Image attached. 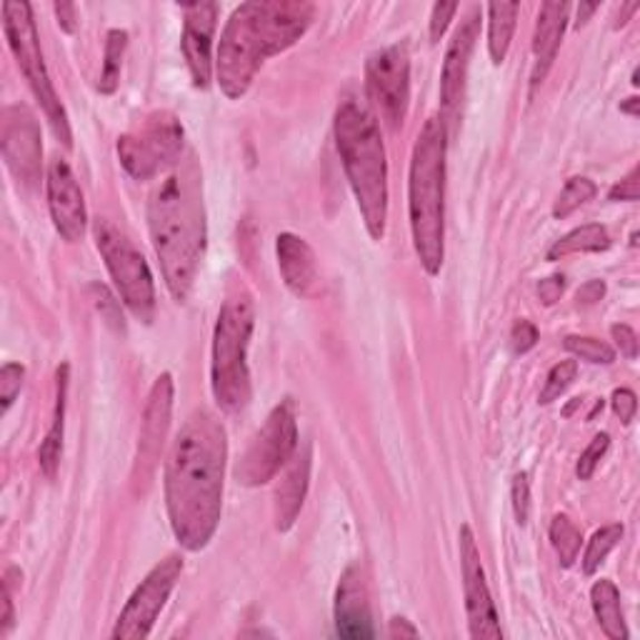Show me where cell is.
<instances>
[{
  "label": "cell",
  "mask_w": 640,
  "mask_h": 640,
  "mask_svg": "<svg viewBox=\"0 0 640 640\" xmlns=\"http://www.w3.org/2000/svg\"><path fill=\"white\" fill-rule=\"evenodd\" d=\"M226 461L228 439L216 415H188L166 461V505L173 535L190 553L203 551L218 531Z\"/></svg>",
  "instance_id": "1"
},
{
  "label": "cell",
  "mask_w": 640,
  "mask_h": 640,
  "mask_svg": "<svg viewBox=\"0 0 640 640\" xmlns=\"http://www.w3.org/2000/svg\"><path fill=\"white\" fill-rule=\"evenodd\" d=\"M148 228L170 296L186 303L206 253V203L198 160L188 154L148 200Z\"/></svg>",
  "instance_id": "2"
},
{
  "label": "cell",
  "mask_w": 640,
  "mask_h": 640,
  "mask_svg": "<svg viewBox=\"0 0 640 640\" xmlns=\"http://www.w3.org/2000/svg\"><path fill=\"white\" fill-rule=\"evenodd\" d=\"M316 8L298 0L243 3L220 36L216 78L228 98L248 93L253 78L270 56L288 50L313 23Z\"/></svg>",
  "instance_id": "3"
},
{
  "label": "cell",
  "mask_w": 640,
  "mask_h": 640,
  "mask_svg": "<svg viewBox=\"0 0 640 640\" xmlns=\"http://www.w3.org/2000/svg\"><path fill=\"white\" fill-rule=\"evenodd\" d=\"M333 134L365 228L373 240H383L388 223V160L378 118L358 98H345L335 110Z\"/></svg>",
  "instance_id": "4"
},
{
  "label": "cell",
  "mask_w": 640,
  "mask_h": 640,
  "mask_svg": "<svg viewBox=\"0 0 640 640\" xmlns=\"http://www.w3.org/2000/svg\"><path fill=\"white\" fill-rule=\"evenodd\" d=\"M445 154L449 130L433 116L415 138L408 178L413 246L429 276H439L445 258Z\"/></svg>",
  "instance_id": "5"
},
{
  "label": "cell",
  "mask_w": 640,
  "mask_h": 640,
  "mask_svg": "<svg viewBox=\"0 0 640 640\" xmlns=\"http://www.w3.org/2000/svg\"><path fill=\"white\" fill-rule=\"evenodd\" d=\"M256 328V303L248 291H238L226 298L213 331L210 385L216 403L226 413H238L250 401L248 348Z\"/></svg>",
  "instance_id": "6"
},
{
  "label": "cell",
  "mask_w": 640,
  "mask_h": 640,
  "mask_svg": "<svg viewBox=\"0 0 640 640\" xmlns=\"http://www.w3.org/2000/svg\"><path fill=\"white\" fill-rule=\"evenodd\" d=\"M3 30L8 38V46L16 56V63L20 70H23L28 86L30 90H33V96L38 98L40 108H43L50 128H53V134L70 148L68 116H66L63 104H60L53 83H50L43 50H40V40H38V28L33 20V8H30V3H26V0H6Z\"/></svg>",
  "instance_id": "7"
},
{
  "label": "cell",
  "mask_w": 640,
  "mask_h": 640,
  "mask_svg": "<svg viewBox=\"0 0 640 640\" xmlns=\"http://www.w3.org/2000/svg\"><path fill=\"white\" fill-rule=\"evenodd\" d=\"M93 238L100 256L106 260L110 278L116 283L120 301L126 303L128 311L134 313L140 323H154L156 283L144 253L134 246V240H130L124 230L116 228L114 223L106 218H98L93 223Z\"/></svg>",
  "instance_id": "8"
},
{
  "label": "cell",
  "mask_w": 640,
  "mask_h": 640,
  "mask_svg": "<svg viewBox=\"0 0 640 640\" xmlns=\"http://www.w3.org/2000/svg\"><path fill=\"white\" fill-rule=\"evenodd\" d=\"M298 451V419L291 398L280 401L238 461L236 479L248 488L270 483Z\"/></svg>",
  "instance_id": "9"
},
{
  "label": "cell",
  "mask_w": 640,
  "mask_h": 640,
  "mask_svg": "<svg viewBox=\"0 0 640 640\" xmlns=\"http://www.w3.org/2000/svg\"><path fill=\"white\" fill-rule=\"evenodd\" d=\"M118 158L136 180H150L160 170L178 166L183 158L180 120L168 110L148 116L144 128L118 138Z\"/></svg>",
  "instance_id": "10"
},
{
  "label": "cell",
  "mask_w": 640,
  "mask_h": 640,
  "mask_svg": "<svg viewBox=\"0 0 640 640\" xmlns=\"http://www.w3.org/2000/svg\"><path fill=\"white\" fill-rule=\"evenodd\" d=\"M368 100L391 128L403 126L411 104V56L408 48L395 43L375 50L365 63Z\"/></svg>",
  "instance_id": "11"
},
{
  "label": "cell",
  "mask_w": 640,
  "mask_h": 640,
  "mask_svg": "<svg viewBox=\"0 0 640 640\" xmlns=\"http://www.w3.org/2000/svg\"><path fill=\"white\" fill-rule=\"evenodd\" d=\"M183 573V561L178 555H168L150 571L140 585L128 598L124 611H120L114 636L116 640H138L148 638L163 608H166L168 598L176 588L178 578Z\"/></svg>",
  "instance_id": "12"
},
{
  "label": "cell",
  "mask_w": 640,
  "mask_h": 640,
  "mask_svg": "<svg viewBox=\"0 0 640 640\" xmlns=\"http://www.w3.org/2000/svg\"><path fill=\"white\" fill-rule=\"evenodd\" d=\"M461 541V573L465 591V613H469L471 638L475 640H501V621L491 595V588L485 581V568L481 563V551L475 543L471 525H463L459 533Z\"/></svg>",
  "instance_id": "13"
},
{
  "label": "cell",
  "mask_w": 640,
  "mask_h": 640,
  "mask_svg": "<svg viewBox=\"0 0 640 640\" xmlns=\"http://www.w3.org/2000/svg\"><path fill=\"white\" fill-rule=\"evenodd\" d=\"M170 413H173V375L163 373L158 375L154 388L148 393L144 423H140V435H138L134 483L144 485V491L158 469L163 445H166L170 429Z\"/></svg>",
  "instance_id": "14"
},
{
  "label": "cell",
  "mask_w": 640,
  "mask_h": 640,
  "mask_svg": "<svg viewBox=\"0 0 640 640\" xmlns=\"http://www.w3.org/2000/svg\"><path fill=\"white\" fill-rule=\"evenodd\" d=\"M0 148L10 173L26 186H36L40 178V128L36 116L26 106H10L3 110V134H0Z\"/></svg>",
  "instance_id": "15"
},
{
  "label": "cell",
  "mask_w": 640,
  "mask_h": 640,
  "mask_svg": "<svg viewBox=\"0 0 640 640\" xmlns=\"http://www.w3.org/2000/svg\"><path fill=\"white\" fill-rule=\"evenodd\" d=\"M46 190H48L50 218H53V226L60 233V238L68 243H78L86 236L88 226L86 198L83 190H80L76 173L70 170L63 158L50 160Z\"/></svg>",
  "instance_id": "16"
},
{
  "label": "cell",
  "mask_w": 640,
  "mask_h": 640,
  "mask_svg": "<svg viewBox=\"0 0 640 640\" xmlns=\"http://www.w3.org/2000/svg\"><path fill=\"white\" fill-rule=\"evenodd\" d=\"M479 33H481V10L471 8L469 13H465V18L461 20V26L455 28L449 50H445V60H443L441 104L449 116H455V110H459L463 104L465 80H469L471 56H473L475 40H479Z\"/></svg>",
  "instance_id": "17"
},
{
  "label": "cell",
  "mask_w": 640,
  "mask_h": 640,
  "mask_svg": "<svg viewBox=\"0 0 640 640\" xmlns=\"http://www.w3.org/2000/svg\"><path fill=\"white\" fill-rule=\"evenodd\" d=\"M183 56L196 88L206 90L213 80V33L218 23L216 3H186L183 6Z\"/></svg>",
  "instance_id": "18"
},
{
  "label": "cell",
  "mask_w": 640,
  "mask_h": 640,
  "mask_svg": "<svg viewBox=\"0 0 640 640\" xmlns=\"http://www.w3.org/2000/svg\"><path fill=\"white\" fill-rule=\"evenodd\" d=\"M335 633L341 638L361 640L373 638V616H371V595L365 583L363 568L353 563L345 568L341 583L335 588Z\"/></svg>",
  "instance_id": "19"
},
{
  "label": "cell",
  "mask_w": 640,
  "mask_h": 640,
  "mask_svg": "<svg viewBox=\"0 0 640 640\" xmlns=\"http://www.w3.org/2000/svg\"><path fill=\"white\" fill-rule=\"evenodd\" d=\"M278 268L283 283L298 298H308L318 288V263L316 253L301 236L293 233H280L276 240Z\"/></svg>",
  "instance_id": "20"
},
{
  "label": "cell",
  "mask_w": 640,
  "mask_h": 640,
  "mask_svg": "<svg viewBox=\"0 0 640 640\" xmlns=\"http://www.w3.org/2000/svg\"><path fill=\"white\" fill-rule=\"evenodd\" d=\"M311 483V451H296V455L288 461L286 473L280 475L276 495H273V518H276V528L286 533L298 521L301 508L306 503Z\"/></svg>",
  "instance_id": "21"
},
{
  "label": "cell",
  "mask_w": 640,
  "mask_h": 640,
  "mask_svg": "<svg viewBox=\"0 0 640 640\" xmlns=\"http://www.w3.org/2000/svg\"><path fill=\"white\" fill-rule=\"evenodd\" d=\"M568 26V3H551L541 6V13L535 20V33H533V86L543 83V78L551 70L553 60L558 56V48L563 43V33Z\"/></svg>",
  "instance_id": "22"
},
{
  "label": "cell",
  "mask_w": 640,
  "mask_h": 640,
  "mask_svg": "<svg viewBox=\"0 0 640 640\" xmlns=\"http://www.w3.org/2000/svg\"><path fill=\"white\" fill-rule=\"evenodd\" d=\"M68 381H70V368L63 363L56 373V408H53V423H50V431L46 435V441L40 443L38 451V463L40 471H43L48 479H53L58 465H60V451H63V431H66V403H68Z\"/></svg>",
  "instance_id": "23"
},
{
  "label": "cell",
  "mask_w": 640,
  "mask_h": 640,
  "mask_svg": "<svg viewBox=\"0 0 640 640\" xmlns=\"http://www.w3.org/2000/svg\"><path fill=\"white\" fill-rule=\"evenodd\" d=\"M591 603H593V613L601 623V631L611 638V640H626L628 638V628L623 621V608H621V593H618L616 583L605 581H595L591 588Z\"/></svg>",
  "instance_id": "24"
},
{
  "label": "cell",
  "mask_w": 640,
  "mask_h": 640,
  "mask_svg": "<svg viewBox=\"0 0 640 640\" xmlns=\"http://www.w3.org/2000/svg\"><path fill=\"white\" fill-rule=\"evenodd\" d=\"M518 10H521L518 3L488 6V53H491L495 66H501L508 56V50H511Z\"/></svg>",
  "instance_id": "25"
},
{
  "label": "cell",
  "mask_w": 640,
  "mask_h": 640,
  "mask_svg": "<svg viewBox=\"0 0 640 640\" xmlns=\"http://www.w3.org/2000/svg\"><path fill=\"white\" fill-rule=\"evenodd\" d=\"M611 248V236H608L605 226H598V223H588L568 233L561 240H555L551 248H548V260H561L565 256H573V253H601Z\"/></svg>",
  "instance_id": "26"
},
{
  "label": "cell",
  "mask_w": 640,
  "mask_h": 640,
  "mask_svg": "<svg viewBox=\"0 0 640 640\" xmlns=\"http://www.w3.org/2000/svg\"><path fill=\"white\" fill-rule=\"evenodd\" d=\"M128 46V33L126 30H110L108 43H106V60H104V73H100L98 90L100 93H116V88L120 83V66H124V53Z\"/></svg>",
  "instance_id": "27"
},
{
  "label": "cell",
  "mask_w": 640,
  "mask_h": 640,
  "mask_svg": "<svg viewBox=\"0 0 640 640\" xmlns=\"http://www.w3.org/2000/svg\"><path fill=\"white\" fill-rule=\"evenodd\" d=\"M551 543L555 548L558 558H561L563 568H571L578 561L581 553L583 535L578 531V525L568 515H555L551 523Z\"/></svg>",
  "instance_id": "28"
},
{
  "label": "cell",
  "mask_w": 640,
  "mask_h": 640,
  "mask_svg": "<svg viewBox=\"0 0 640 640\" xmlns=\"http://www.w3.org/2000/svg\"><path fill=\"white\" fill-rule=\"evenodd\" d=\"M621 538H623V525L621 523L605 525V528H601V531L593 533L591 541H588L585 555H583V571H585V575H593L598 568L603 565L608 553H611L613 548L621 543Z\"/></svg>",
  "instance_id": "29"
},
{
  "label": "cell",
  "mask_w": 640,
  "mask_h": 640,
  "mask_svg": "<svg viewBox=\"0 0 640 640\" xmlns=\"http://www.w3.org/2000/svg\"><path fill=\"white\" fill-rule=\"evenodd\" d=\"M595 183L588 180V178H571L565 183V188L561 190V196H558L555 206H553V218H568L573 210H578L583 206V203L593 200L595 198Z\"/></svg>",
  "instance_id": "30"
},
{
  "label": "cell",
  "mask_w": 640,
  "mask_h": 640,
  "mask_svg": "<svg viewBox=\"0 0 640 640\" xmlns=\"http://www.w3.org/2000/svg\"><path fill=\"white\" fill-rule=\"evenodd\" d=\"M565 348L571 351L573 355H578L581 361H588V363L611 365L616 361V351L611 348V345H608L605 341L588 338V335H568Z\"/></svg>",
  "instance_id": "31"
},
{
  "label": "cell",
  "mask_w": 640,
  "mask_h": 640,
  "mask_svg": "<svg viewBox=\"0 0 640 640\" xmlns=\"http://www.w3.org/2000/svg\"><path fill=\"white\" fill-rule=\"evenodd\" d=\"M578 375V361H561L555 363L551 373L545 375V385L541 391V403L548 405L561 398V395L568 391V385L575 381Z\"/></svg>",
  "instance_id": "32"
},
{
  "label": "cell",
  "mask_w": 640,
  "mask_h": 640,
  "mask_svg": "<svg viewBox=\"0 0 640 640\" xmlns=\"http://www.w3.org/2000/svg\"><path fill=\"white\" fill-rule=\"evenodd\" d=\"M608 449H611V435H608V433H598L595 439L591 441V445H588V449L583 451L581 461H578V469H575L578 479H581V481H591V475L595 473L598 463H601V459L608 453Z\"/></svg>",
  "instance_id": "33"
},
{
  "label": "cell",
  "mask_w": 640,
  "mask_h": 640,
  "mask_svg": "<svg viewBox=\"0 0 640 640\" xmlns=\"http://www.w3.org/2000/svg\"><path fill=\"white\" fill-rule=\"evenodd\" d=\"M26 371L20 363H6L0 371V401H3V415L10 411V405L18 398L20 388H23Z\"/></svg>",
  "instance_id": "34"
},
{
  "label": "cell",
  "mask_w": 640,
  "mask_h": 640,
  "mask_svg": "<svg viewBox=\"0 0 640 640\" xmlns=\"http://www.w3.org/2000/svg\"><path fill=\"white\" fill-rule=\"evenodd\" d=\"M511 498H513V513L515 521L525 525L528 515H531V481H528V473H518L513 479L511 488Z\"/></svg>",
  "instance_id": "35"
},
{
  "label": "cell",
  "mask_w": 640,
  "mask_h": 640,
  "mask_svg": "<svg viewBox=\"0 0 640 640\" xmlns=\"http://www.w3.org/2000/svg\"><path fill=\"white\" fill-rule=\"evenodd\" d=\"M461 6L459 3H435L433 6V16H431V40L439 43V40L445 36L449 30L453 16L459 13Z\"/></svg>",
  "instance_id": "36"
},
{
  "label": "cell",
  "mask_w": 640,
  "mask_h": 640,
  "mask_svg": "<svg viewBox=\"0 0 640 640\" xmlns=\"http://www.w3.org/2000/svg\"><path fill=\"white\" fill-rule=\"evenodd\" d=\"M538 343V328L531 321H515L511 331V345L518 355H523Z\"/></svg>",
  "instance_id": "37"
},
{
  "label": "cell",
  "mask_w": 640,
  "mask_h": 640,
  "mask_svg": "<svg viewBox=\"0 0 640 640\" xmlns=\"http://www.w3.org/2000/svg\"><path fill=\"white\" fill-rule=\"evenodd\" d=\"M611 335H613V341L618 345V351H621V355H626V358H631V361L638 358V335L631 325L616 323V325H611Z\"/></svg>",
  "instance_id": "38"
},
{
  "label": "cell",
  "mask_w": 640,
  "mask_h": 640,
  "mask_svg": "<svg viewBox=\"0 0 640 640\" xmlns=\"http://www.w3.org/2000/svg\"><path fill=\"white\" fill-rule=\"evenodd\" d=\"M638 176H640V168L633 166V170L628 173V176L621 180V183H616V186L611 188V193H608V198L616 200V203H636L638 196H640V186H638Z\"/></svg>",
  "instance_id": "39"
},
{
  "label": "cell",
  "mask_w": 640,
  "mask_h": 640,
  "mask_svg": "<svg viewBox=\"0 0 640 640\" xmlns=\"http://www.w3.org/2000/svg\"><path fill=\"white\" fill-rule=\"evenodd\" d=\"M613 405V413L621 419V423H631L636 419V411H638V401H636V393L628 391V388H618L611 398Z\"/></svg>",
  "instance_id": "40"
},
{
  "label": "cell",
  "mask_w": 640,
  "mask_h": 640,
  "mask_svg": "<svg viewBox=\"0 0 640 640\" xmlns=\"http://www.w3.org/2000/svg\"><path fill=\"white\" fill-rule=\"evenodd\" d=\"M565 291V278L563 276H551L538 283V298H541L543 306H553V303L561 301Z\"/></svg>",
  "instance_id": "41"
},
{
  "label": "cell",
  "mask_w": 640,
  "mask_h": 640,
  "mask_svg": "<svg viewBox=\"0 0 640 640\" xmlns=\"http://www.w3.org/2000/svg\"><path fill=\"white\" fill-rule=\"evenodd\" d=\"M605 296V283L603 280H588L585 286H581L578 291V303H583V306H593Z\"/></svg>",
  "instance_id": "42"
},
{
  "label": "cell",
  "mask_w": 640,
  "mask_h": 640,
  "mask_svg": "<svg viewBox=\"0 0 640 640\" xmlns=\"http://www.w3.org/2000/svg\"><path fill=\"white\" fill-rule=\"evenodd\" d=\"M3 626H0V636H8L10 628H13L16 621V613H13V593H10V583H3Z\"/></svg>",
  "instance_id": "43"
},
{
  "label": "cell",
  "mask_w": 640,
  "mask_h": 640,
  "mask_svg": "<svg viewBox=\"0 0 640 640\" xmlns=\"http://www.w3.org/2000/svg\"><path fill=\"white\" fill-rule=\"evenodd\" d=\"M58 16V26L66 30V33H73L76 30V6L73 3H56L53 6Z\"/></svg>",
  "instance_id": "44"
},
{
  "label": "cell",
  "mask_w": 640,
  "mask_h": 640,
  "mask_svg": "<svg viewBox=\"0 0 640 640\" xmlns=\"http://www.w3.org/2000/svg\"><path fill=\"white\" fill-rule=\"evenodd\" d=\"M388 636H391V638H419V628L411 626V621H405V618L395 616L393 621H391Z\"/></svg>",
  "instance_id": "45"
},
{
  "label": "cell",
  "mask_w": 640,
  "mask_h": 640,
  "mask_svg": "<svg viewBox=\"0 0 640 640\" xmlns=\"http://www.w3.org/2000/svg\"><path fill=\"white\" fill-rule=\"evenodd\" d=\"M598 10V3H581L578 6V20H575V26L581 28L588 23V18H591L593 13Z\"/></svg>",
  "instance_id": "46"
},
{
  "label": "cell",
  "mask_w": 640,
  "mask_h": 640,
  "mask_svg": "<svg viewBox=\"0 0 640 640\" xmlns=\"http://www.w3.org/2000/svg\"><path fill=\"white\" fill-rule=\"evenodd\" d=\"M638 104H640L638 98H628V104H623V106H621V110H623V114L636 116V114H638Z\"/></svg>",
  "instance_id": "47"
}]
</instances>
